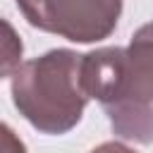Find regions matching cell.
Segmentation results:
<instances>
[{
    "label": "cell",
    "mask_w": 153,
    "mask_h": 153,
    "mask_svg": "<svg viewBox=\"0 0 153 153\" xmlns=\"http://www.w3.org/2000/svg\"><path fill=\"white\" fill-rule=\"evenodd\" d=\"M124 69V48H98L81 57V81L88 98L108 105L117 98Z\"/></svg>",
    "instance_id": "obj_4"
},
{
    "label": "cell",
    "mask_w": 153,
    "mask_h": 153,
    "mask_svg": "<svg viewBox=\"0 0 153 153\" xmlns=\"http://www.w3.org/2000/svg\"><path fill=\"white\" fill-rule=\"evenodd\" d=\"M24 19L74 43L108 38L122 14V0H14Z\"/></svg>",
    "instance_id": "obj_2"
},
{
    "label": "cell",
    "mask_w": 153,
    "mask_h": 153,
    "mask_svg": "<svg viewBox=\"0 0 153 153\" xmlns=\"http://www.w3.org/2000/svg\"><path fill=\"white\" fill-rule=\"evenodd\" d=\"M5 41H2V76H12L14 69L19 67V57H22V41L17 38L12 24L5 19Z\"/></svg>",
    "instance_id": "obj_6"
},
{
    "label": "cell",
    "mask_w": 153,
    "mask_h": 153,
    "mask_svg": "<svg viewBox=\"0 0 153 153\" xmlns=\"http://www.w3.org/2000/svg\"><path fill=\"white\" fill-rule=\"evenodd\" d=\"M81 57L69 48H55L14 69L12 100L33 129L57 136L81 122L91 100L81 81Z\"/></svg>",
    "instance_id": "obj_1"
},
{
    "label": "cell",
    "mask_w": 153,
    "mask_h": 153,
    "mask_svg": "<svg viewBox=\"0 0 153 153\" xmlns=\"http://www.w3.org/2000/svg\"><path fill=\"white\" fill-rule=\"evenodd\" d=\"M112 103L153 105V22L143 24L124 48L122 84Z\"/></svg>",
    "instance_id": "obj_3"
},
{
    "label": "cell",
    "mask_w": 153,
    "mask_h": 153,
    "mask_svg": "<svg viewBox=\"0 0 153 153\" xmlns=\"http://www.w3.org/2000/svg\"><path fill=\"white\" fill-rule=\"evenodd\" d=\"M88 153H136V151L129 148V146H124V143H120V141H105V143L91 148Z\"/></svg>",
    "instance_id": "obj_8"
},
{
    "label": "cell",
    "mask_w": 153,
    "mask_h": 153,
    "mask_svg": "<svg viewBox=\"0 0 153 153\" xmlns=\"http://www.w3.org/2000/svg\"><path fill=\"white\" fill-rule=\"evenodd\" d=\"M2 153H26L22 139L12 131L10 124H2Z\"/></svg>",
    "instance_id": "obj_7"
},
{
    "label": "cell",
    "mask_w": 153,
    "mask_h": 153,
    "mask_svg": "<svg viewBox=\"0 0 153 153\" xmlns=\"http://www.w3.org/2000/svg\"><path fill=\"white\" fill-rule=\"evenodd\" d=\"M112 131L124 141H153V105L146 103H110L103 105Z\"/></svg>",
    "instance_id": "obj_5"
}]
</instances>
